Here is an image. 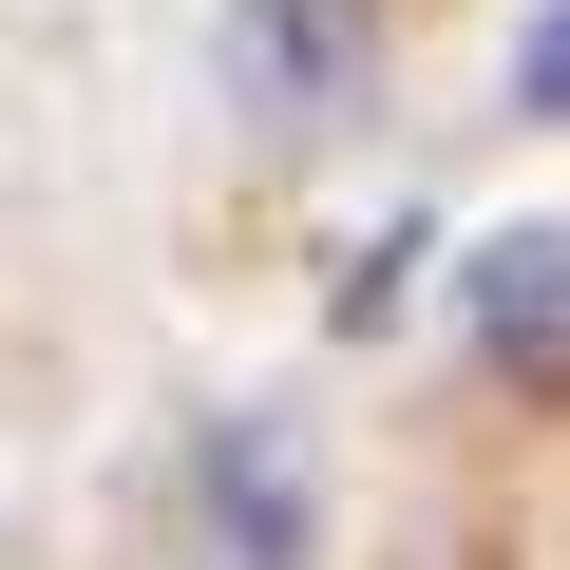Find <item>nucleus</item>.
Instances as JSON below:
<instances>
[{"label": "nucleus", "instance_id": "f257e3e1", "mask_svg": "<svg viewBox=\"0 0 570 570\" xmlns=\"http://www.w3.org/2000/svg\"><path fill=\"white\" fill-rule=\"evenodd\" d=\"M381 0H228V20H209V77H228V115L247 134H285V153H305V134H362L381 115Z\"/></svg>", "mask_w": 570, "mask_h": 570}, {"label": "nucleus", "instance_id": "f03ea898", "mask_svg": "<svg viewBox=\"0 0 570 570\" xmlns=\"http://www.w3.org/2000/svg\"><path fill=\"white\" fill-rule=\"evenodd\" d=\"M171 513H190V551L209 570H324V475L285 456V419H190V456H171Z\"/></svg>", "mask_w": 570, "mask_h": 570}, {"label": "nucleus", "instance_id": "7ed1b4c3", "mask_svg": "<svg viewBox=\"0 0 570 570\" xmlns=\"http://www.w3.org/2000/svg\"><path fill=\"white\" fill-rule=\"evenodd\" d=\"M456 343H475L513 400H570V228H475V266H456Z\"/></svg>", "mask_w": 570, "mask_h": 570}, {"label": "nucleus", "instance_id": "20e7f679", "mask_svg": "<svg viewBox=\"0 0 570 570\" xmlns=\"http://www.w3.org/2000/svg\"><path fill=\"white\" fill-rule=\"evenodd\" d=\"M513 115H532V134H551V115H570V0H551V20H532V39H513Z\"/></svg>", "mask_w": 570, "mask_h": 570}]
</instances>
